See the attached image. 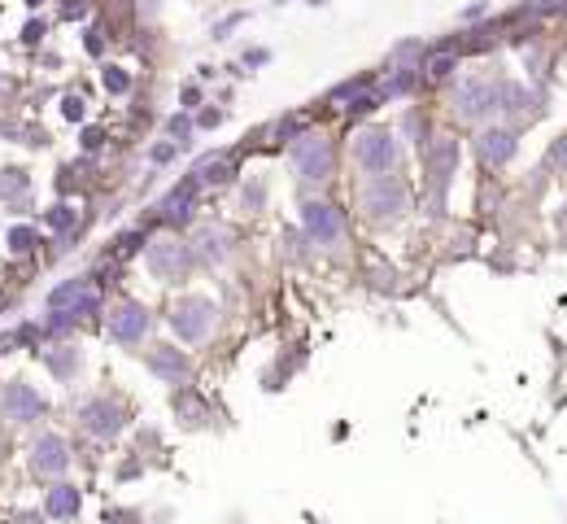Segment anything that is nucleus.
Listing matches in <instances>:
<instances>
[{
    "label": "nucleus",
    "instance_id": "f257e3e1",
    "mask_svg": "<svg viewBox=\"0 0 567 524\" xmlns=\"http://www.w3.org/2000/svg\"><path fill=\"white\" fill-rule=\"evenodd\" d=\"M389 158H393V144H389V136H384V132L363 136V144H358V162H363V166L380 170V166H389Z\"/></svg>",
    "mask_w": 567,
    "mask_h": 524
},
{
    "label": "nucleus",
    "instance_id": "f03ea898",
    "mask_svg": "<svg viewBox=\"0 0 567 524\" xmlns=\"http://www.w3.org/2000/svg\"><path fill=\"white\" fill-rule=\"evenodd\" d=\"M140 328H144V315H140L136 306H127V310H122V315L114 319V337H122V341H131V337H136Z\"/></svg>",
    "mask_w": 567,
    "mask_h": 524
},
{
    "label": "nucleus",
    "instance_id": "7ed1b4c3",
    "mask_svg": "<svg viewBox=\"0 0 567 524\" xmlns=\"http://www.w3.org/2000/svg\"><path fill=\"white\" fill-rule=\"evenodd\" d=\"M35 463H40V467H48V472H57V467L66 463V455H62V441H57V437H48L44 446H35Z\"/></svg>",
    "mask_w": 567,
    "mask_h": 524
},
{
    "label": "nucleus",
    "instance_id": "20e7f679",
    "mask_svg": "<svg viewBox=\"0 0 567 524\" xmlns=\"http://www.w3.org/2000/svg\"><path fill=\"white\" fill-rule=\"evenodd\" d=\"M305 219H310V228H315L319 236H332V232H337V223H332L327 206H310V210H305Z\"/></svg>",
    "mask_w": 567,
    "mask_h": 524
},
{
    "label": "nucleus",
    "instance_id": "39448f33",
    "mask_svg": "<svg viewBox=\"0 0 567 524\" xmlns=\"http://www.w3.org/2000/svg\"><path fill=\"white\" fill-rule=\"evenodd\" d=\"M5 402H9L13 411H40V402H35V397H31L27 389H18V385H13V389L5 393Z\"/></svg>",
    "mask_w": 567,
    "mask_h": 524
},
{
    "label": "nucleus",
    "instance_id": "423d86ee",
    "mask_svg": "<svg viewBox=\"0 0 567 524\" xmlns=\"http://www.w3.org/2000/svg\"><path fill=\"white\" fill-rule=\"evenodd\" d=\"M484 158H510V136H484Z\"/></svg>",
    "mask_w": 567,
    "mask_h": 524
},
{
    "label": "nucleus",
    "instance_id": "0eeeda50",
    "mask_svg": "<svg viewBox=\"0 0 567 524\" xmlns=\"http://www.w3.org/2000/svg\"><path fill=\"white\" fill-rule=\"evenodd\" d=\"M70 507H74V498H70L66 489H62V494H53V511H70Z\"/></svg>",
    "mask_w": 567,
    "mask_h": 524
},
{
    "label": "nucleus",
    "instance_id": "6e6552de",
    "mask_svg": "<svg viewBox=\"0 0 567 524\" xmlns=\"http://www.w3.org/2000/svg\"><path fill=\"white\" fill-rule=\"evenodd\" d=\"M27 240H31V232H27V228H18V232H13V245H18V249H27Z\"/></svg>",
    "mask_w": 567,
    "mask_h": 524
},
{
    "label": "nucleus",
    "instance_id": "1a4fd4ad",
    "mask_svg": "<svg viewBox=\"0 0 567 524\" xmlns=\"http://www.w3.org/2000/svg\"><path fill=\"white\" fill-rule=\"evenodd\" d=\"M31 5H40V0H31Z\"/></svg>",
    "mask_w": 567,
    "mask_h": 524
}]
</instances>
